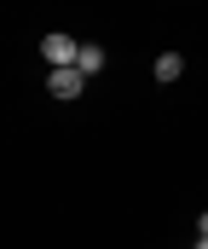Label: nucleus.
Wrapping results in <instances>:
<instances>
[{
    "instance_id": "3",
    "label": "nucleus",
    "mask_w": 208,
    "mask_h": 249,
    "mask_svg": "<svg viewBox=\"0 0 208 249\" xmlns=\"http://www.w3.org/2000/svg\"><path fill=\"white\" fill-rule=\"evenodd\" d=\"M179 75H185V53H162V58H156V81H162V87L179 81Z\"/></svg>"
},
{
    "instance_id": "2",
    "label": "nucleus",
    "mask_w": 208,
    "mask_h": 249,
    "mask_svg": "<svg viewBox=\"0 0 208 249\" xmlns=\"http://www.w3.org/2000/svg\"><path fill=\"white\" fill-rule=\"evenodd\" d=\"M41 58L52 64V70H58V64H75L81 58V41L64 35V29H52V35H41Z\"/></svg>"
},
{
    "instance_id": "4",
    "label": "nucleus",
    "mask_w": 208,
    "mask_h": 249,
    "mask_svg": "<svg viewBox=\"0 0 208 249\" xmlns=\"http://www.w3.org/2000/svg\"><path fill=\"white\" fill-rule=\"evenodd\" d=\"M81 70H87V75H98V70H104V47H87V41H81Z\"/></svg>"
},
{
    "instance_id": "1",
    "label": "nucleus",
    "mask_w": 208,
    "mask_h": 249,
    "mask_svg": "<svg viewBox=\"0 0 208 249\" xmlns=\"http://www.w3.org/2000/svg\"><path fill=\"white\" fill-rule=\"evenodd\" d=\"M87 81H93V75H87L81 64H58V70H47V93H52V99H75Z\"/></svg>"
}]
</instances>
